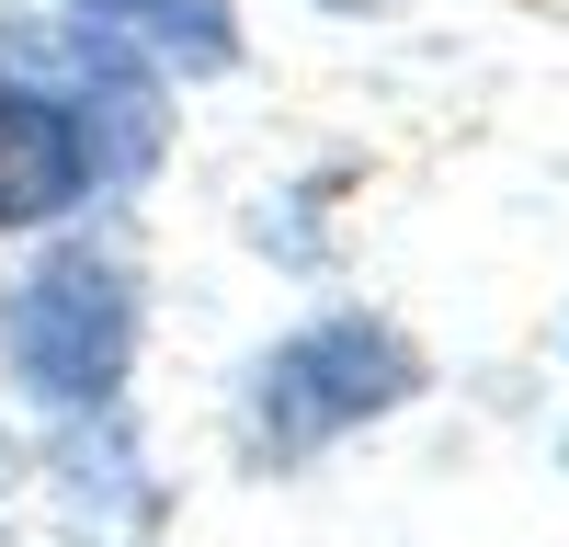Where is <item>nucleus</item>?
I'll return each mask as SVG.
<instances>
[{
	"mask_svg": "<svg viewBox=\"0 0 569 547\" xmlns=\"http://www.w3.org/2000/svg\"><path fill=\"white\" fill-rule=\"evenodd\" d=\"M0 354H12L23 399L46 410H103L126 388V354H137V286L114 251H46L12 308H0Z\"/></svg>",
	"mask_w": 569,
	"mask_h": 547,
	"instance_id": "f257e3e1",
	"label": "nucleus"
},
{
	"mask_svg": "<svg viewBox=\"0 0 569 547\" xmlns=\"http://www.w3.org/2000/svg\"><path fill=\"white\" fill-rule=\"evenodd\" d=\"M410 388H421V354L388 331V319L342 308V319H308V331H284V342L262 354V377H251V434H262L273 456H319L330 434L399 410Z\"/></svg>",
	"mask_w": 569,
	"mask_h": 547,
	"instance_id": "f03ea898",
	"label": "nucleus"
},
{
	"mask_svg": "<svg viewBox=\"0 0 569 547\" xmlns=\"http://www.w3.org/2000/svg\"><path fill=\"white\" fill-rule=\"evenodd\" d=\"M0 80L46 91V103H69L91 126V149L103 171H149L160 160V91H149V58H126L114 34H91L80 12L69 23H0Z\"/></svg>",
	"mask_w": 569,
	"mask_h": 547,
	"instance_id": "7ed1b4c3",
	"label": "nucleus"
},
{
	"mask_svg": "<svg viewBox=\"0 0 569 547\" xmlns=\"http://www.w3.org/2000/svg\"><path fill=\"white\" fill-rule=\"evenodd\" d=\"M91 182H103L91 126H80L69 103H46V91L0 80V228H46V217H69Z\"/></svg>",
	"mask_w": 569,
	"mask_h": 547,
	"instance_id": "20e7f679",
	"label": "nucleus"
},
{
	"mask_svg": "<svg viewBox=\"0 0 569 547\" xmlns=\"http://www.w3.org/2000/svg\"><path fill=\"white\" fill-rule=\"evenodd\" d=\"M91 34H114L126 58H160V69H228L240 58V23L228 0H69Z\"/></svg>",
	"mask_w": 569,
	"mask_h": 547,
	"instance_id": "39448f33",
	"label": "nucleus"
}]
</instances>
